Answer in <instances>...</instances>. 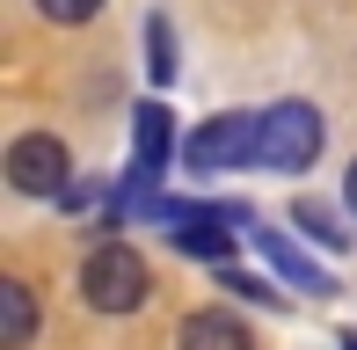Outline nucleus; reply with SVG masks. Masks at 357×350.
Returning <instances> with one entry per match:
<instances>
[{
    "mask_svg": "<svg viewBox=\"0 0 357 350\" xmlns=\"http://www.w3.org/2000/svg\"><path fill=\"white\" fill-rule=\"evenodd\" d=\"M291 219H299V227L314 234L321 248H350V227H335V212H328V204H314V197H299V204H291Z\"/></svg>",
    "mask_w": 357,
    "mask_h": 350,
    "instance_id": "nucleus-10",
    "label": "nucleus"
},
{
    "mask_svg": "<svg viewBox=\"0 0 357 350\" xmlns=\"http://www.w3.org/2000/svg\"><path fill=\"white\" fill-rule=\"evenodd\" d=\"M66 146H59V132H22L8 146V183L22 190V197H59L66 190Z\"/></svg>",
    "mask_w": 357,
    "mask_h": 350,
    "instance_id": "nucleus-4",
    "label": "nucleus"
},
{
    "mask_svg": "<svg viewBox=\"0 0 357 350\" xmlns=\"http://www.w3.org/2000/svg\"><path fill=\"white\" fill-rule=\"evenodd\" d=\"M168 153H175V117L160 102H139L132 109V183L153 190V175L168 168Z\"/></svg>",
    "mask_w": 357,
    "mask_h": 350,
    "instance_id": "nucleus-5",
    "label": "nucleus"
},
{
    "mask_svg": "<svg viewBox=\"0 0 357 350\" xmlns=\"http://www.w3.org/2000/svg\"><path fill=\"white\" fill-rule=\"evenodd\" d=\"M29 336H37V299L22 277H8L0 284V350H29Z\"/></svg>",
    "mask_w": 357,
    "mask_h": 350,
    "instance_id": "nucleus-8",
    "label": "nucleus"
},
{
    "mask_svg": "<svg viewBox=\"0 0 357 350\" xmlns=\"http://www.w3.org/2000/svg\"><path fill=\"white\" fill-rule=\"evenodd\" d=\"M343 204H350V219H357V161H350V175H343Z\"/></svg>",
    "mask_w": 357,
    "mask_h": 350,
    "instance_id": "nucleus-12",
    "label": "nucleus"
},
{
    "mask_svg": "<svg viewBox=\"0 0 357 350\" xmlns=\"http://www.w3.org/2000/svg\"><path fill=\"white\" fill-rule=\"evenodd\" d=\"M255 248H263V256H270V270H278V277H291V284H299V292H335V284H328V270H314V263L299 256V248L284 241V234L255 227Z\"/></svg>",
    "mask_w": 357,
    "mask_h": 350,
    "instance_id": "nucleus-7",
    "label": "nucleus"
},
{
    "mask_svg": "<svg viewBox=\"0 0 357 350\" xmlns=\"http://www.w3.org/2000/svg\"><path fill=\"white\" fill-rule=\"evenodd\" d=\"M175 66H183V59H175V29H168V15H153V22H146V73H153V88H168Z\"/></svg>",
    "mask_w": 357,
    "mask_h": 350,
    "instance_id": "nucleus-9",
    "label": "nucleus"
},
{
    "mask_svg": "<svg viewBox=\"0 0 357 350\" xmlns=\"http://www.w3.org/2000/svg\"><path fill=\"white\" fill-rule=\"evenodd\" d=\"M321 109L314 102H278V109H263V146H255V161L263 168H278V175H306L321 161Z\"/></svg>",
    "mask_w": 357,
    "mask_h": 350,
    "instance_id": "nucleus-2",
    "label": "nucleus"
},
{
    "mask_svg": "<svg viewBox=\"0 0 357 350\" xmlns=\"http://www.w3.org/2000/svg\"><path fill=\"white\" fill-rule=\"evenodd\" d=\"M37 15H44V22H95V15H102V0H37Z\"/></svg>",
    "mask_w": 357,
    "mask_h": 350,
    "instance_id": "nucleus-11",
    "label": "nucleus"
},
{
    "mask_svg": "<svg viewBox=\"0 0 357 350\" xmlns=\"http://www.w3.org/2000/svg\"><path fill=\"white\" fill-rule=\"evenodd\" d=\"M146 292H153V270H146V256L124 248V241H102L88 263H80V299H88L95 314H139Z\"/></svg>",
    "mask_w": 357,
    "mask_h": 350,
    "instance_id": "nucleus-1",
    "label": "nucleus"
},
{
    "mask_svg": "<svg viewBox=\"0 0 357 350\" xmlns=\"http://www.w3.org/2000/svg\"><path fill=\"white\" fill-rule=\"evenodd\" d=\"M343 350H357V336H343Z\"/></svg>",
    "mask_w": 357,
    "mask_h": 350,
    "instance_id": "nucleus-13",
    "label": "nucleus"
},
{
    "mask_svg": "<svg viewBox=\"0 0 357 350\" xmlns=\"http://www.w3.org/2000/svg\"><path fill=\"white\" fill-rule=\"evenodd\" d=\"M175 350H255V336H248L226 307H204V314H190V321H183Z\"/></svg>",
    "mask_w": 357,
    "mask_h": 350,
    "instance_id": "nucleus-6",
    "label": "nucleus"
},
{
    "mask_svg": "<svg viewBox=\"0 0 357 350\" xmlns=\"http://www.w3.org/2000/svg\"><path fill=\"white\" fill-rule=\"evenodd\" d=\"M255 146H263V117H241V109H226V117H204L197 132L183 139V161L197 175H226L241 161H255Z\"/></svg>",
    "mask_w": 357,
    "mask_h": 350,
    "instance_id": "nucleus-3",
    "label": "nucleus"
}]
</instances>
